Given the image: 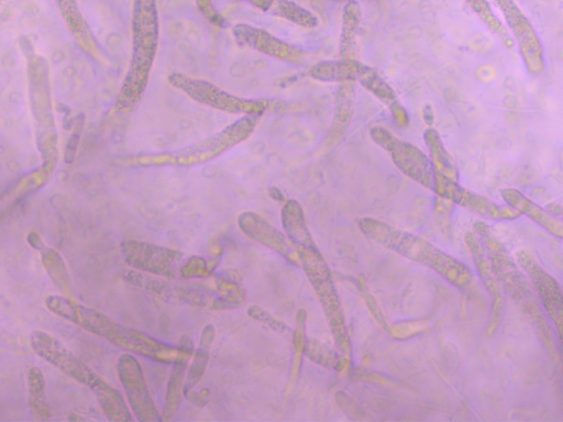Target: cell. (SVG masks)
Returning a JSON list of instances; mask_svg holds the SVG:
<instances>
[{
	"mask_svg": "<svg viewBox=\"0 0 563 422\" xmlns=\"http://www.w3.org/2000/svg\"><path fill=\"white\" fill-rule=\"evenodd\" d=\"M455 204L466 208L472 213L492 220H514L521 216L517 210L510 206L496 205L488 198L471 193L460 187Z\"/></svg>",
	"mask_w": 563,
	"mask_h": 422,
	"instance_id": "obj_22",
	"label": "cell"
},
{
	"mask_svg": "<svg viewBox=\"0 0 563 422\" xmlns=\"http://www.w3.org/2000/svg\"><path fill=\"white\" fill-rule=\"evenodd\" d=\"M353 101H355V82L340 84L336 97L333 125H331L326 139L328 147L336 146L341 137L345 135L352 118Z\"/></svg>",
	"mask_w": 563,
	"mask_h": 422,
	"instance_id": "obj_20",
	"label": "cell"
},
{
	"mask_svg": "<svg viewBox=\"0 0 563 422\" xmlns=\"http://www.w3.org/2000/svg\"><path fill=\"white\" fill-rule=\"evenodd\" d=\"M300 249L301 268L324 309L329 328L333 332L337 347L347 354L350 353V343L344 312H342L339 296L333 280H331L328 265L318 249Z\"/></svg>",
	"mask_w": 563,
	"mask_h": 422,
	"instance_id": "obj_6",
	"label": "cell"
},
{
	"mask_svg": "<svg viewBox=\"0 0 563 422\" xmlns=\"http://www.w3.org/2000/svg\"><path fill=\"white\" fill-rule=\"evenodd\" d=\"M466 242L473 255L474 262H476L478 271L485 286L494 298L493 310L491 321L488 329V335L492 336L493 333L498 329L503 313V298H502V287L498 275H496L492 262L490 258L485 255L481 243L478 241L473 233H468L466 236Z\"/></svg>",
	"mask_w": 563,
	"mask_h": 422,
	"instance_id": "obj_16",
	"label": "cell"
},
{
	"mask_svg": "<svg viewBox=\"0 0 563 422\" xmlns=\"http://www.w3.org/2000/svg\"><path fill=\"white\" fill-rule=\"evenodd\" d=\"M423 118L426 122V124L430 127L433 126L434 124V120H435V115H434V109L432 106L430 105H426L424 110H423Z\"/></svg>",
	"mask_w": 563,
	"mask_h": 422,
	"instance_id": "obj_42",
	"label": "cell"
},
{
	"mask_svg": "<svg viewBox=\"0 0 563 422\" xmlns=\"http://www.w3.org/2000/svg\"><path fill=\"white\" fill-rule=\"evenodd\" d=\"M306 321H307L306 310L305 309L298 310L296 316V329L293 335L294 358H293V364L291 369L290 382L286 390V396L291 395L298 381V377H300L301 374L303 358H304L306 343H307Z\"/></svg>",
	"mask_w": 563,
	"mask_h": 422,
	"instance_id": "obj_28",
	"label": "cell"
},
{
	"mask_svg": "<svg viewBox=\"0 0 563 422\" xmlns=\"http://www.w3.org/2000/svg\"><path fill=\"white\" fill-rule=\"evenodd\" d=\"M217 263L218 260L216 259L207 262L205 259L194 255L181 265L179 274L184 280H205L213 274Z\"/></svg>",
	"mask_w": 563,
	"mask_h": 422,
	"instance_id": "obj_33",
	"label": "cell"
},
{
	"mask_svg": "<svg viewBox=\"0 0 563 422\" xmlns=\"http://www.w3.org/2000/svg\"><path fill=\"white\" fill-rule=\"evenodd\" d=\"M390 110L397 126L404 128L410 124V117H408L406 109L399 102L390 106Z\"/></svg>",
	"mask_w": 563,
	"mask_h": 422,
	"instance_id": "obj_40",
	"label": "cell"
},
{
	"mask_svg": "<svg viewBox=\"0 0 563 422\" xmlns=\"http://www.w3.org/2000/svg\"><path fill=\"white\" fill-rule=\"evenodd\" d=\"M258 119L252 116L241 117L216 135L198 141L192 146L174 152L138 155L127 159L126 165L140 166V168H161V166L189 168L213 161L248 140L256 130Z\"/></svg>",
	"mask_w": 563,
	"mask_h": 422,
	"instance_id": "obj_5",
	"label": "cell"
},
{
	"mask_svg": "<svg viewBox=\"0 0 563 422\" xmlns=\"http://www.w3.org/2000/svg\"><path fill=\"white\" fill-rule=\"evenodd\" d=\"M359 227L369 240L401 254L404 258L427 266L443 276L450 284L457 287H466L470 284L471 272L467 266L427 240L373 218L361 219Z\"/></svg>",
	"mask_w": 563,
	"mask_h": 422,
	"instance_id": "obj_2",
	"label": "cell"
},
{
	"mask_svg": "<svg viewBox=\"0 0 563 422\" xmlns=\"http://www.w3.org/2000/svg\"><path fill=\"white\" fill-rule=\"evenodd\" d=\"M361 22V10L356 2H349L342 16L339 42L340 60L356 61L357 40Z\"/></svg>",
	"mask_w": 563,
	"mask_h": 422,
	"instance_id": "obj_24",
	"label": "cell"
},
{
	"mask_svg": "<svg viewBox=\"0 0 563 422\" xmlns=\"http://www.w3.org/2000/svg\"><path fill=\"white\" fill-rule=\"evenodd\" d=\"M47 308L54 315L63 319L74 321L75 318V303L69 298L62 296L51 295L46 299Z\"/></svg>",
	"mask_w": 563,
	"mask_h": 422,
	"instance_id": "obj_36",
	"label": "cell"
},
{
	"mask_svg": "<svg viewBox=\"0 0 563 422\" xmlns=\"http://www.w3.org/2000/svg\"><path fill=\"white\" fill-rule=\"evenodd\" d=\"M238 226L249 239L271 249L293 265L300 266V249L283 232L255 211H245L238 217Z\"/></svg>",
	"mask_w": 563,
	"mask_h": 422,
	"instance_id": "obj_13",
	"label": "cell"
},
{
	"mask_svg": "<svg viewBox=\"0 0 563 422\" xmlns=\"http://www.w3.org/2000/svg\"><path fill=\"white\" fill-rule=\"evenodd\" d=\"M126 262L139 272L174 279L180 272L182 254L148 242L128 240L121 244Z\"/></svg>",
	"mask_w": 563,
	"mask_h": 422,
	"instance_id": "obj_10",
	"label": "cell"
},
{
	"mask_svg": "<svg viewBox=\"0 0 563 422\" xmlns=\"http://www.w3.org/2000/svg\"><path fill=\"white\" fill-rule=\"evenodd\" d=\"M494 3L501 9L507 26L513 32L527 72L532 75L542 74L546 66L545 52L532 22L515 0H494Z\"/></svg>",
	"mask_w": 563,
	"mask_h": 422,
	"instance_id": "obj_9",
	"label": "cell"
},
{
	"mask_svg": "<svg viewBox=\"0 0 563 422\" xmlns=\"http://www.w3.org/2000/svg\"><path fill=\"white\" fill-rule=\"evenodd\" d=\"M244 2L302 28L313 29L318 25V19L311 11L292 0H244Z\"/></svg>",
	"mask_w": 563,
	"mask_h": 422,
	"instance_id": "obj_19",
	"label": "cell"
},
{
	"mask_svg": "<svg viewBox=\"0 0 563 422\" xmlns=\"http://www.w3.org/2000/svg\"><path fill=\"white\" fill-rule=\"evenodd\" d=\"M370 137L391 155L396 168L419 185L434 191V168L428 155L410 142L397 138L380 126L372 127Z\"/></svg>",
	"mask_w": 563,
	"mask_h": 422,
	"instance_id": "obj_8",
	"label": "cell"
},
{
	"mask_svg": "<svg viewBox=\"0 0 563 422\" xmlns=\"http://www.w3.org/2000/svg\"><path fill=\"white\" fill-rule=\"evenodd\" d=\"M358 61H324L309 70L312 79L324 83H347L357 81Z\"/></svg>",
	"mask_w": 563,
	"mask_h": 422,
	"instance_id": "obj_25",
	"label": "cell"
},
{
	"mask_svg": "<svg viewBox=\"0 0 563 422\" xmlns=\"http://www.w3.org/2000/svg\"><path fill=\"white\" fill-rule=\"evenodd\" d=\"M118 375L137 419L141 422L162 421V416L149 393L145 374L134 355H121L118 361Z\"/></svg>",
	"mask_w": 563,
	"mask_h": 422,
	"instance_id": "obj_11",
	"label": "cell"
},
{
	"mask_svg": "<svg viewBox=\"0 0 563 422\" xmlns=\"http://www.w3.org/2000/svg\"><path fill=\"white\" fill-rule=\"evenodd\" d=\"M336 401L340 408L344 410L346 415H348L351 419H359L357 416H360L359 409L355 403L352 402V399L346 395L345 393L339 392L336 395ZM361 417V416H360ZM362 418V417H361Z\"/></svg>",
	"mask_w": 563,
	"mask_h": 422,
	"instance_id": "obj_39",
	"label": "cell"
},
{
	"mask_svg": "<svg viewBox=\"0 0 563 422\" xmlns=\"http://www.w3.org/2000/svg\"><path fill=\"white\" fill-rule=\"evenodd\" d=\"M215 336L216 330L214 326L208 325L203 329L200 347H198L194 357H192L193 361L189 374L185 377L184 394L193 390V388L203 379L207 370L209 354H211Z\"/></svg>",
	"mask_w": 563,
	"mask_h": 422,
	"instance_id": "obj_26",
	"label": "cell"
},
{
	"mask_svg": "<svg viewBox=\"0 0 563 422\" xmlns=\"http://www.w3.org/2000/svg\"><path fill=\"white\" fill-rule=\"evenodd\" d=\"M281 221L286 237L295 247L317 249L312 233L307 227L304 209L300 203L292 201V199L285 201Z\"/></svg>",
	"mask_w": 563,
	"mask_h": 422,
	"instance_id": "obj_18",
	"label": "cell"
},
{
	"mask_svg": "<svg viewBox=\"0 0 563 422\" xmlns=\"http://www.w3.org/2000/svg\"><path fill=\"white\" fill-rule=\"evenodd\" d=\"M233 35L239 46L256 50L282 62L298 65L303 64L306 59V53L302 49L261 28L239 24L233 28Z\"/></svg>",
	"mask_w": 563,
	"mask_h": 422,
	"instance_id": "obj_14",
	"label": "cell"
},
{
	"mask_svg": "<svg viewBox=\"0 0 563 422\" xmlns=\"http://www.w3.org/2000/svg\"><path fill=\"white\" fill-rule=\"evenodd\" d=\"M248 315L253 320L260 322V324L270 328L274 332L287 333V332L291 331V328L289 326H287L286 324H284L283 321H281L277 317H274L269 312H267L266 309H264V308H262L258 305L250 306L248 308Z\"/></svg>",
	"mask_w": 563,
	"mask_h": 422,
	"instance_id": "obj_35",
	"label": "cell"
},
{
	"mask_svg": "<svg viewBox=\"0 0 563 422\" xmlns=\"http://www.w3.org/2000/svg\"><path fill=\"white\" fill-rule=\"evenodd\" d=\"M31 347L40 358L68 375L70 379L90 386L97 376L79 357L48 332L35 331L31 335Z\"/></svg>",
	"mask_w": 563,
	"mask_h": 422,
	"instance_id": "obj_12",
	"label": "cell"
},
{
	"mask_svg": "<svg viewBox=\"0 0 563 422\" xmlns=\"http://www.w3.org/2000/svg\"><path fill=\"white\" fill-rule=\"evenodd\" d=\"M195 3L211 24L217 27H223L225 25V20L214 7L213 0H195Z\"/></svg>",
	"mask_w": 563,
	"mask_h": 422,
	"instance_id": "obj_37",
	"label": "cell"
},
{
	"mask_svg": "<svg viewBox=\"0 0 563 422\" xmlns=\"http://www.w3.org/2000/svg\"><path fill=\"white\" fill-rule=\"evenodd\" d=\"M360 286H361V291L364 301H366L369 309L371 310L372 315L374 316L375 319L378 320L379 324L382 325L383 328L389 331L390 326L386 324L384 316L381 313V310L377 305V302L374 301L373 296L367 291V286L366 284L363 283V281H361V279H360Z\"/></svg>",
	"mask_w": 563,
	"mask_h": 422,
	"instance_id": "obj_38",
	"label": "cell"
},
{
	"mask_svg": "<svg viewBox=\"0 0 563 422\" xmlns=\"http://www.w3.org/2000/svg\"><path fill=\"white\" fill-rule=\"evenodd\" d=\"M187 364L174 365L170 381L168 383L167 397L162 421H171L179 412L184 395L185 369Z\"/></svg>",
	"mask_w": 563,
	"mask_h": 422,
	"instance_id": "obj_29",
	"label": "cell"
},
{
	"mask_svg": "<svg viewBox=\"0 0 563 422\" xmlns=\"http://www.w3.org/2000/svg\"><path fill=\"white\" fill-rule=\"evenodd\" d=\"M466 3L473 10L483 24L487 26L495 35H498L503 40H507V32L502 25L501 20L496 17L494 11L488 0H466Z\"/></svg>",
	"mask_w": 563,
	"mask_h": 422,
	"instance_id": "obj_32",
	"label": "cell"
},
{
	"mask_svg": "<svg viewBox=\"0 0 563 422\" xmlns=\"http://www.w3.org/2000/svg\"><path fill=\"white\" fill-rule=\"evenodd\" d=\"M95 394L104 414L110 421H131L132 417L123 395L98 375L88 386Z\"/></svg>",
	"mask_w": 563,
	"mask_h": 422,
	"instance_id": "obj_21",
	"label": "cell"
},
{
	"mask_svg": "<svg viewBox=\"0 0 563 422\" xmlns=\"http://www.w3.org/2000/svg\"><path fill=\"white\" fill-rule=\"evenodd\" d=\"M131 26V60L117 102V107L124 111L134 110L140 103L157 58L160 40L157 0H134Z\"/></svg>",
	"mask_w": 563,
	"mask_h": 422,
	"instance_id": "obj_1",
	"label": "cell"
},
{
	"mask_svg": "<svg viewBox=\"0 0 563 422\" xmlns=\"http://www.w3.org/2000/svg\"><path fill=\"white\" fill-rule=\"evenodd\" d=\"M168 81L176 90L184 93L197 104L222 111V113L259 118L272 107V103L269 101L237 97L212 83L194 79L183 73L170 74Z\"/></svg>",
	"mask_w": 563,
	"mask_h": 422,
	"instance_id": "obj_7",
	"label": "cell"
},
{
	"mask_svg": "<svg viewBox=\"0 0 563 422\" xmlns=\"http://www.w3.org/2000/svg\"><path fill=\"white\" fill-rule=\"evenodd\" d=\"M501 195L507 205L517 210L521 215L524 214L537 224L547 229L554 236L561 239L563 236L562 222L551 216L546 209L533 203L520 191L515 188H504Z\"/></svg>",
	"mask_w": 563,
	"mask_h": 422,
	"instance_id": "obj_17",
	"label": "cell"
},
{
	"mask_svg": "<svg viewBox=\"0 0 563 422\" xmlns=\"http://www.w3.org/2000/svg\"><path fill=\"white\" fill-rule=\"evenodd\" d=\"M357 80L364 87V90L370 92L385 105L390 107L399 102L391 85L383 79L378 71L370 68V66L357 63Z\"/></svg>",
	"mask_w": 563,
	"mask_h": 422,
	"instance_id": "obj_27",
	"label": "cell"
},
{
	"mask_svg": "<svg viewBox=\"0 0 563 422\" xmlns=\"http://www.w3.org/2000/svg\"><path fill=\"white\" fill-rule=\"evenodd\" d=\"M29 405L32 415L37 420L49 419L46 403V381L40 369L32 368L29 372Z\"/></svg>",
	"mask_w": 563,
	"mask_h": 422,
	"instance_id": "obj_30",
	"label": "cell"
},
{
	"mask_svg": "<svg viewBox=\"0 0 563 422\" xmlns=\"http://www.w3.org/2000/svg\"><path fill=\"white\" fill-rule=\"evenodd\" d=\"M516 258L518 264L531 277L548 316L554 321L559 336H561L563 306L560 286L553 276H550L543 268H540V265L527 251H517Z\"/></svg>",
	"mask_w": 563,
	"mask_h": 422,
	"instance_id": "obj_15",
	"label": "cell"
},
{
	"mask_svg": "<svg viewBox=\"0 0 563 422\" xmlns=\"http://www.w3.org/2000/svg\"><path fill=\"white\" fill-rule=\"evenodd\" d=\"M73 324L106 339L120 349L136 353L154 362L174 366L187 364L193 357L192 352L187 349L170 346L138 330L120 325L93 308L79 304L75 305Z\"/></svg>",
	"mask_w": 563,
	"mask_h": 422,
	"instance_id": "obj_3",
	"label": "cell"
},
{
	"mask_svg": "<svg viewBox=\"0 0 563 422\" xmlns=\"http://www.w3.org/2000/svg\"><path fill=\"white\" fill-rule=\"evenodd\" d=\"M270 196L277 202H285L284 194L279 190L278 187H271L269 190Z\"/></svg>",
	"mask_w": 563,
	"mask_h": 422,
	"instance_id": "obj_43",
	"label": "cell"
},
{
	"mask_svg": "<svg viewBox=\"0 0 563 422\" xmlns=\"http://www.w3.org/2000/svg\"><path fill=\"white\" fill-rule=\"evenodd\" d=\"M65 19H68L70 26L75 27L80 37L86 40L91 46H95L90 30L87 29L85 21L77 9L75 0H57Z\"/></svg>",
	"mask_w": 563,
	"mask_h": 422,
	"instance_id": "obj_34",
	"label": "cell"
},
{
	"mask_svg": "<svg viewBox=\"0 0 563 422\" xmlns=\"http://www.w3.org/2000/svg\"><path fill=\"white\" fill-rule=\"evenodd\" d=\"M305 354L309 360L323 366V368L339 372L346 369L349 362L340 359L333 349L315 339L307 340Z\"/></svg>",
	"mask_w": 563,
	"mask_h": 422,
	"instance_id": "obj_31",
	"label": "cell"
},
{
	"mask_svg": "<svg viewBox=\"0 0 563 422\" xmlns=\"http://www.w3.org/2000/svg\"><path fill=\"white\" fill-rule=\"evenodd\" d=\"M424 139L429 150L430 161L433 163L434 180L445 179L458 182V170L444 146L439 132L433 127H429L425 131Z\"/></svg>",
	"mask_w": 563,
	"mask_h": 422,
	"instance_id": "obj_23",
	"label": "cell"
},
{
	"mask_svg": "<svg viewBox=\"0 0 563 422\" xmlns=\"http://www.w3.org/2000/svg\"><path fill=\"white\" fill-rule=\"evenodd\" d=\"M478 235L482 238L485 248L489 252L494 271L503 283L505 290L513 298V301L534 322L540 339L545 343L549 353L558 360V352L555 346L553 332L540 310L537 298L529 286L526 277L518 270L517 265L506 251L503 244L494 237L490 227L485 222L479 221L474 225Z\"/></svg>",
	"mask_w": 563,
	"mask_h": 422,
	"instance_id": "obj_4",
	"label": "cell"
},
{
	"mask_svg": "<svg viewBox=\"0 0 563 422\" xmlns=\"http://www.w3.org/2000/svg\"><path fill=\"white\" fill-rule=\"evenodd\" d=\"M207 395H208V391H202L201 393H196L194 392V388L193 390H190L189 392H186L184 394V396H186L187 398L191 399V402L194 403L195 405H200V406H205L208 399H207Z\"/></svg>",
	"mask_w": 563,
	"mask_h": 422,
	"instance_id": "obj_41",
	"label": "cell"
}]
</instances>
